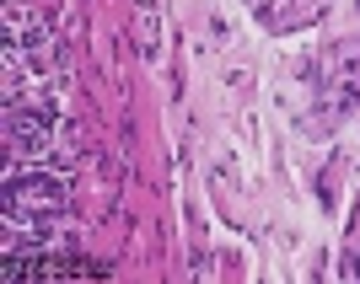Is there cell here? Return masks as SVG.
Here are the masks:
<instances>
[{
	"label": "cell",
	"mask_w": 360,
	"mask_h": 284,
	"mask_svg": "<svg viewBox=\"0 0 360 284\" xmlns=\"http://www.w3.org/2000/svg\"><path fill=\"white\" fill-rule=\"evenodd\" d=\"M6 129H11V145H22L27 156H38V150L49 145V119L44 113H6Z\"/></svg>",
	"instance_id": "1"
}]
</instances>
